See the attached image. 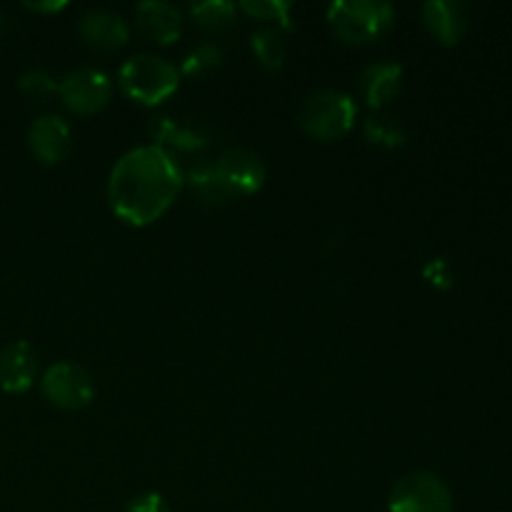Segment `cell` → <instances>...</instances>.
<instances>
[{
  "label": "cell",
  "instance_id": "21",
  "mask_svg": "<svg viewBox=\"0 0 512 512\" xmlns=\"http://www.w3.org/2000/svg\"><path fill=\"white\" fill-rule=\"evenodd\" d=\"M245 15L263 23H275L280 30H293V20H290V10L293 3L290 0H245L238 5Z\"/></svg>",
  "mask_w": 512,
  "mask_h": 512
},
{
  "label": "cell",
  "instance_id": "13",
  "mask_svg": "<svg viewBox=\"0 0 512 512\" xmlns=\"http://www.w3.org/2000/svg\"><path fill=\"white\" fill-rule=\"evenodd\" d=\"M135 25L150 43L170 45L180 38L183 30V15L173 3L163 0H145L135 5Z\"/></svg>",
  "mask_w": 512,
  "mask_h": 512
},
{
  "label": "cell",
  "instance_id": "4",
  "mask_svg": "<svg viewBox=\"0 0 512 512\" xmlns=\"http://www.w3.org/2000/svg\"><path fill=\"white\" fill-rule=\"evenodd\" d=\"M358 118V105L353 95L335 88L315 90L305 98L303 108L298 113V123L310 138L315 140H340L353 130Z\"/></svg>",
  "mask_w": 512,
  "mask_h": 512
},
{
  "label": "cell",
  "instance_id": "15",
  "mask_svg": "<svg viewBox=\"0 0 512 512\" xmlns=\"http://www.w3.org/2000/svg\"><path fill=\"white\" fill-rule=\"evenodd\" d=\"M403 90V65L393 60H380L360 73V95L368 108L383 110Z\"/></svg>",
  "mask_w": 512,
  "mask_h": 512
},
{
  "label": "cell",
  "instance_id": "14",
  "mask_svg": "<svg viewBox=\"0 0 512 512\" xmlns=\"http://www.w3.org/2000/svg\"><path fill=\"white\" fill-rule=\"evenodd\" d=\"M420 15L428 33L443 45H458L468 30V8L458 0H428Z\"/></svg>",
  "mask_w": 512,
  "mask_h": 512
},
{
  "label": "cell",
  "instance_id": "16",
  "mask_svg": "<svg viewBox=\"0 0 512 512\" xmlns=\"http://www.w3.org/2000/svg\"><path fill=\"white\" fill-rule=\"evenodd\" d=\"M185 185L205 208H223L233 200V195L228 193L218 170H215V160H198V163L190 165L188 173H185Z\"/></svg>",
  "mask_w": 512,
  "mask_h": 512
},
{
  "label": "cell",
  "instance_id": "12",
  "mask_svg": "<svg viewBox=\"0 0 512 512\" xmlns=\"http://www.w3.org/2000/svg\"><path fill=\"white\" fill-rule=\"evenodd\" d=\"M38 375V355L28 340H13L0 350V388L20 395L33 388Z\"/></svg>",
  "mask_w": 512,
  "mask_h": 512
},
{
  "label": "cell",
  "instance_id": "2",
  "mask_svg": "<svg viewBox=\"0 0 512 512\" xmlns=\"http://www.w3.org/2000/svg\"><path fill=\"white\" fill-rule=\"evenodd\" d=\"M118 85L133 103L160 105L178 90L180 70L153 53H138L120 65Z\"/></svg>",
  "mask_w": 512,
  "mask_h": 512
},
{
  "label": "cell",
  "instance_id": "19",
  "mask_svg": "<svg viewBox=\"0 0 512 512\" xmlns=\"http://www.w3.org/2000/svg\"><path fill=\"white\" fill-rule=\"evenodd\" d=\"M250 48H253L255 58L263 68L280 70L288 58V45H285L283 35L275 28H260L250 35Z\"/></svg>",
  "mask_w": 512,
  "mask_h": 512
},
{
  "label": "cell",
  "instance_id": "24",
  "mask_svg": "<svg viewBox=\"0 0 512 512\" xmlns=\"http://www.w3.org/2000/svg\"><path fill=\"white\" fill-rule=\"evenodd\" d=\"M125 512H168V505H165L163 495L143 493V495H135V498L130 500Z\"/></svg>",
  "mask_w": 512,
  "mask_h": 512
},
{
  "label": "cell",
  "instance_id": "11",
  "mask_svg": "<svg viewBox=\"0 0 512 512\" xmlns=\"http://www.w3.org/2000/svg\"><path fill=\"white\" fill-rule=\"evenodd\" d=\"M70 128L60 115H40L28 128V148L40 163L58 165L70 153Z\"/></svg>",
  "mask_w": 512,
  "mask_h": 512
},
{
  "label": "cell",
  "instance_id": "1",
  "mask_svg": "<svg viewBox=\"0 0 512 512\" xmlns=\"http://www.w3.org/2000/svg\"><path fill=\"white\" fill-rule=\"evenodd\" d=\"M185 185V170L158 145L128 150L108 178L110 210L123 223L145 228L163 218Z\"/></svg>",
  "mask_w": 512,
  "mask_h": 512
},
{
  "label": "cell",
  "instance_id": "3",
  "mask_svg": "<svg viewBox=\"0 0 512 512\" xmlns=\"http://www.w3.org/2000/svg\"><path fill=\"white\" fill-rule=\"evenodd\" d=\"M395 23V8L385 0H338L328 8V25L348 45H368L383 38Z\"/></svg>",
  "mask_w": 512,
  "mask_h": 512
},
{
  "label": "cell",
  "instance_id": "23",
  "mask_svg": "<svg viewBox=\"0 0 512 512\" xmlns=\"http://www.w3.org/2000/svg\"><path fill=\"white\" fill-rule=\"evenodd\" d=\"M423 278L438 290H450V288H453V283H455L453 268H450V263L445 258L430 260V263L423 268Z\"/></svg>",
  "mask_w": 512,
  "mask_h": 512
},
{
  "label": "cell",
  "instance_id": "17",
  "mask_svg": "<svg viewBox=\"0 0 512 512\" xmlns=\"http://www.w3.org/2000/svg\"><path fill=\"white\" fill-rule=\"evenodd\" d=\"M190 18L208 33H225V30L235 28L238 8L228 0H203V3L190 5Z\"/></svg>",
  "mask_w": 512,
  "mask_h": 512
},
{
  "label": "cell",
  "instance_id": "5",
  "mask_svg": "<svg viewBox=\"0 0 512 512\" xmlns=\"http://www.w3.org/2000/svg\"><path fill=\"white\" fill-rule=\"evenodd\" d=\"M453 508V493L445 480L428 470L403 475L388 495L390 512H453Z\"/></svg>",
  "mask_w": 512,
  "mask_h": 512
},
{
  "label": "cell",
  "instance_id": "6",
  "mask_svg": "<svg viewBox=\"0 0 512 512\" xmlns=\"http://www.w3.org/2000/svg\"><path fill=\"white\" fill-rule=\"evenodd\" d=\"M58 95L75 115H95L108 108L113 98V80L100 68H78L58 83Z\"/></svg>",
  "mask_w": 512,
  "mask_h": 512
},
{
  "label": "cell",
  "instance_id": "18",
  "mask_svg": "<svg viewBox=\"0 0 512 512\" xmlns=\"http://www.w3.org/2000/svg\"><path fill=\"white\" fill-rule=\"evenodd\" d=\"M365 140L370 145H375V148L395 150L408 143V130H405V125L398 118L373 115V118L365 120Z\"/></svg>",
  "mask_w": 512,
  "mask_h": 512
},
{
  "label": "cell",
  "instance_id": "25",
  "mask_svg": "<svg viewBox=\"0 0 512 512\" xmlns=\"http://www.w3.org/2000/svg\"><path fill=\"white\" fill-rule=\"evenodd\" d=\"M25 8L33 10V13H60L63 8H68L65 0H50V3H25Z\"/></svg>",
  "mask_w": 512,
  "mask_h": 512
},
{
  "label": "cell",
  "instance_id": "8",
  "mask_svg": "<svg viewBox=\"0 0 512 512\" xmlns=\"http://www.w3.org/2000/svg\"><path fill=\"white\" fill-rule=\"evenodd\" d=\"M215 170H218L220 180L228 188V193L233 195V200L260 193L265 178H268V170H265L260 155L248 148H230L220 153V158L215 160Z\"/></svg>",
  "mask_w": 512,
  "mask_h": 512
},
{
  "label": "cell",
  "instance_id": "22",
  "mask_svg": "<svg viewBox=\"0 0 512 512\" xmlns=\"http://www.w3.org/2000/svg\"><path fill=\"white\" fill-rule=\"evenodd\" d=\"M18 88H20V93H25L28 98L40 100V103L48 98H53V95L58 93V83H55L53 75L43 68L25 70V73L18 78Z\"/></svg>",
  "mask_w": 512,
  "mask_h": 512
},
{
  "label": "cell",
  "instance_id": "10",
  "mask_svg": "<svg viewBox=\"0 0 512 512\" xmlns=\"http://www.w3.org/2000/svg\"><path fill=\"white\" fill-rule=\"evenodd\" d=\"M78 35L88 48L113 53L128 45L130 28L123 15L110 13V10H88L78 20Z\"/></svg>",
  "mask_w": 512,
  "mask_h": 512
},
{
  "label": "cell",
  "instance_id": "7",
  "mask_svg": "<svg viewBox=\"0 0 512 512\" xmlns=\"http://www.w3.org/2000/svg\"><path fill=\"white\" fill-rule=\"evenodd\" d=\"M40 388H43V395L50 405H55L58 410H68V413L88 408L95 395L90 373L75 363L50 365L40 380Z\"/></svg>",
  "mask_w": 512,
  "mask_h": 512
},
{
  "label": "cell",
  "instance_id": "20",
  "mask_svg": "<svg viewBox=\"0 0 512 512\" xmlns=\"http://www.w3.org/2000/svg\"><path fill=\"white\" fill-rule=\"evenodd\" d=\"M225 65L223 50L215 43H200L190 50L183 58V65H180V73L188 75V78H208V75L218 73Z\"/></svg>",
  "mask_w": 512,
  "mask_h": 512
},
{
  "label": "cell",
  "instance_id": "9",
  "mask_svg": "<svg viewBox=\"0 0 512 512\" xmlns=\"http://www.w3.org/2000/svg\"><path fill=\"white\" fill-rule=\"evenodd\" d=\"M148 135L153 138V145L168 150L170 155H195L203 153L210 145V138L203 125L188 118H173V115H158V118L150 120Z\"/></svg>",
  "mask_w": 512,
  "mask_h": 512
}]
</instances>
